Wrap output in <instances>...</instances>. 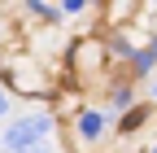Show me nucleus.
I'll use <instances>...</instances> for the list:
<instances>
[{"label":"nucleus","mask_w":157,"mask_h":153,"mask_svg":"<svg viewBox=\"0 0 157 153\" xmlns=\"http://www.w3.org/2000/svg\"><path fill=\"white\" fill-rule=\"evenodd\" d=\"M144 123V109H131L127 114V118H122V131H135V127H140Z\"/></svg>","instance_id":"nucleus-3"},{"label":"nucleus","mask_w":157,"mask_h":153,"mask_svg":"<svg viewBox=\"0 0 157 153\" xmlns=\"http://www.w3.org/2000/svg\"><path fill=\"white\" fill-rule=\"evenodd\" d=\"M5 109H9V101H5V92H0V114H5Z\"/></svg>","instance_id":"nucleus-4"},{"label":"nucleus","mask_w":157,"mask_h":153,"mask_svg":"<svg viewBox=\"0 0 157 153\" xmlns=\"http://www.w3.org/2000/svg\"><path fill=\"white\" fill-rule=\"evenodd\" d=\"M35 153H39V149H35Z\"/></svg>","instance_id":"nucleus-8"},{"label":"nucleus","mask_w":157,"mask_h":153,"mask_svg":"<svg viewBox=\"0 0 157 153\" xmlns=\"http://www.w3.org/2000/svg\"><path fill=\"white\" fill-rule=\"evenodd\" d=\"M153 153H157V149H153Z\"/></svg>","instance_id":"nucleus-7"},{"label":"nucleus","mask_w":157,"mask_h":153,"mask_svg":"<svg viewBox=\"0 0 157 153\" xmlns=\"http://www.w3.org/2000/svg\"><path fill=\"white\" fill-rule=\"evenodd\" d=\"M101 127H105V118H101V114H83V136H87V140H96V136H101Z\"/></svg>","instance_id":"nucleus-2"},{"label":"nucleus","mask_w":157,"mask_h":153,"mask_svg":"<svg viewBox=\"0 0 157 153\" xmlns=\"http://www.w3.org/2000/svg\"><path fill=\"white\" fill-rule=\"evenodd\" d=\"M153 92H157V88H153Z\"/></svg>","instance_id":"nucleus-6"},{"label":"nucleus","mask_w":157,"mask_h":153,"mask_svg":"<svg viewBox=\"0 0 157 153\" xmlns=\"http://www.w3.org/2000/svg\"><path fill=\"white\" fill-rule=\"evenodd\" d=\"M48 118H22V123H13L9 131H5V149L9 153H35V144L48 136Z\"/></svg>","instance_id":"nucleus-1"},{"label":"nucleus","mask_w":157,"mask_h":153,"mask_svg":"<svg viewBox=\"0 0 157 153\" xmlns=\"http://www.w3.org/2000/svg\"><path fill=\"white\" fill-rule=\"evenodd\" d=\"M148 53H153V61H157V40H153V48H148Z\"/></svg>","instance_id":"nucleus-5"}]
</instances>
